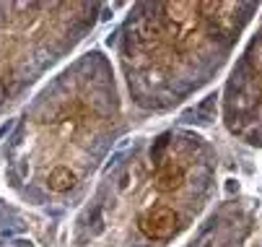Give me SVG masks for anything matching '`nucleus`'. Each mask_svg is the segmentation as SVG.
<instances>
[{
  "instance_id": "nucleus-1",
  "label": "nucleus",
  "mask_w": 262,
  "mask_h": 247,
  "mask_svg": "<svg viewBox=\"0 0 262 247\" xmlns=\"http://www.w3.org/2000/svg\"><path fill=\"white\" fill-rule=\"evenodd\" d=\"M138 229L148 239H169L179 229V214L171 205H154L138 216Z\"/></svg>"
},
{
  "instance_id": "nucleus-2",
  "label": "nucleus",
  "mask_w": 262,
  "mask_h": 247,
  "mask_svg": "<svg viewBox=\"0 0 262 247\" xmlns=\"http://www.w3.org/2000/svg\"><path fill=\"white\" fill-rule=\"evenodd\" d=\"M184 177H187V172L179 161H166L154 174V188L159 193H177L184 185Z\"/></svg>"
},
{
  "instance_id": "nucleus-3",
  "label": "nucleus",
  "mask_w": 262,
  "mask_h": 247,
  "mask_svg": "<svg viewBox=\"0 0 262 247\" xmlns=\"http://www.w3.org/2000/svg\"><path fill=\"white\" fill-rule=\"evenodd\" d=\"M47 188L52 193H68L76 188V174H73L68 167H55L47 177Z\"/></svg>"
},
{
  "instance_id": "nucleus-4",
  "label": "nucleus",
  "mask_w": 262,
  "mask_h": 247,
  "mask_svg": "<svg viewBox=\"0 0 262 247\" xmlns=\"http://www.w3.org/2000/svg\"><path fill=\"white\" fill-rule=\"evenodd\" d=\"M247 68L254 78H262V34L249 45V52H247Z\"/></svg>"
}]
</instances>
